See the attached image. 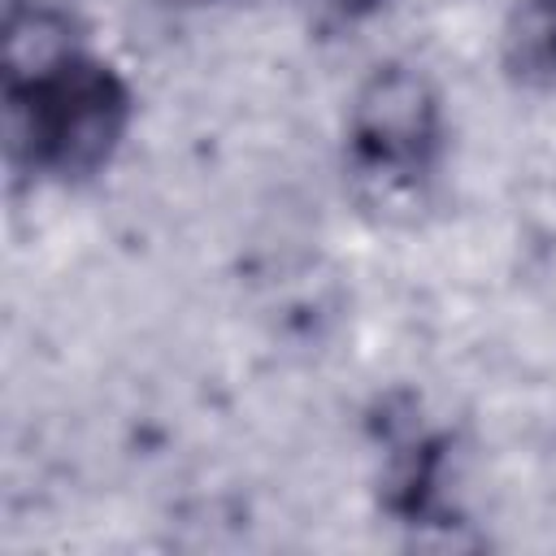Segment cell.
Segmentation results:
<instances>
[{
    "label": "cell",
    "instance_id": "5b68a950",
    "mask_svg": "<svg viewBox=\"0 0 556 556\" xmlns=\"http://www.w3.org/2000/svg\"><path fill=\"white\" fill-rule=\"evenodd\" d=\"M156 9H169V13H195V9H208V4H222V0H152Z\"/></svg>",
    "mask_w": 556,
    "mask_h": 556
},
{
    "label": "cell",
    "instance_id": "277c9868",
    "mask_svg": "<svg viewBox=\"0 0 556 556\" xmlns=\"http://www.w3.org/2000/svg\"><path fill=\"white\" fill-rule=\"evenodd\" d=\"M321 9H330L334 17H343V22H361V17H369V13H378L387 0H317Z\"/></svg>",
    "mask_w": 556,
    "mask_h": 556
},
{
    "label": "cell",
    "instance_id": "7a4b0ae2",
    "mask_svg": "<svg viewBox=\"0 0 556 556\" xmlns=\"http://www.w3.org/2000/svg\"><path fill=\"white\" fill-rule=\"evenodd\" d=\"M447 148L443 91L417 61H378L348 96L343 165L352 182L378 195H417Z\"/></svg>",
    "mask_w": 556,
    "mask_h": 556
},
{
    "label": "cell",
    "instance_id": "6da1fadb",
    "mask_svg": "<svg viewBox=\"0 0 556 556\" xmlns=\"http://www.w3.org/2000/svg\"><path fill=\"white\" fill-rule=\"evenodd\" d=\"M135 126V87L83 48L43 78L4 91L9 165L39 182H83L113 165Z\"/></svg>",
    "mask_w": 556,
    "mask_h": 556
},
{
    "label": "cell",
    "instance_id": "3957f363",
    "mask_svg": "<svg viewBox=\"0 0 556 556\" xmlns=\"http://www.w3.org/2000/svg\"><path fill=\"white\" fill-rule=\"evenodd\" d=\"M500 70L521 91L556 87V0H513L500 26Z\"/></svg>",
    "mask_w": 556,
    "mask_h": 556
}]
</instances>
